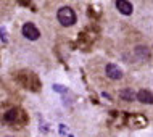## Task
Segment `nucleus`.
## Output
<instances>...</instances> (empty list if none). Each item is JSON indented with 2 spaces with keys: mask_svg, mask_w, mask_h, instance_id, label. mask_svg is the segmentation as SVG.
I'll list each match as a JSON object with an SVG mask.
<instances>
[{
  "mask_svg": "<svg viewBox=\"0 0 153 137\" xmlns=\"http://www.w3.org/2000/svg\"><path fill=\"white\" fill-rule=\"evenodd\" d=\"M56 18H58V21H60L61 26L69 28V26H73V24L76 23L77 16H76V11H74L73 8L63 7V8H60V10H58V13H56Z\"/></svg>",
  "mask_w": 153,
  "mask_h": 137,
  "instance_id": "obj_1",
  "label": "nucleus"
},
{
  "mask_svg": "<svg viewBox=\"0 0 153 137\" xmlns=\"http://www.w3.org/2000/svg\"><path fill=\"white\" fill-rule=\"evenodd\" d=\"M23 36L29 40H37L40 37V31L37 29L32 23H26L23 26Z\"/></svg>",
  "mask_w": 153,
  "mask_h": 137,
  "instance_id": "obj_2",
  "label": "nucleus"
},
{
  "mask_svg": "<svg viewBox=\"0 0 153 137\" xmlns=\"http://www.w3.org/2000/svg\"><path fill=\"white\" fill-rule=\"evenodd\" d=\"M105 71H106V76L111 77V79H121L123 77V71H121V68L116 65H113V63H110V65H106V68H105Z\"/></svg>",
  "mask_w": 153,
  "mask_h": 137,
  "instance_id": "obj_3",
  "label": "nucleus"
},
{
  "mask_svg": "<svg viewBox=\"0 0 153 137\" xmlns=\"http://www.w3.org/2000/svg\"><path fill=\"white\" fill-rule=\"evenodd\" d=\"M116 8L121 11L123 15H131L132 13V3L131 2H126V0H118L116 2Z\"/></svg>",
  "mask_w": 153,
  "mask_h": 137,
  "instance_id": "obj_4",
  "label": "nucleus"
},
{
  "mask_svg": "<svg viewBox=\"0 0 153 137\" xmlns=\"http://www.w3.org/2000/svg\"><path fill=\"white\" fill-rule=\"evenodd\" d=\"M137 98H139V100L142 102V103H148V105H150V103L153 102V98H152V92H150V90H147V89L139 90Z\"/></svg>",
  "mask_w": 153,
  "mask_h": 137,
  "instance_id": "obj_5",
  "label": "nucleus"
},
{
  "mask_svg": "<svg viewBox=\"0 0 153 137\" xmlns=\"http://www.w3.org/2000/svg\"><path fill=\"white\" fill-rule=\"evenodd\" d=\"M18 115H19L18 110H10V111H7V113H5L3 119H5L7 123H15L16 119H18Z\"/></svg>",
  "mask_w": 153,
  "mask_h": 137,
  "instance_id": "obj_6",
  "label": "nucleus"
},
{
  "mask_svg": "<svg viewBox=\"0 0 153 137\" xmlns=\"http://www.w3.org/2000/svg\"><path fill=\"white\" fill-rule=\"evenodd\" d=\"M119 97L124 98V100H127V102H131L135 98V94L132 92V90H121V92H119Z\"/></svg>",
  "mask_w": 153,
  "mask_h": 137,
  "instance_id": "obj_7",
  "label": "nucleus"
}]
</instances>
